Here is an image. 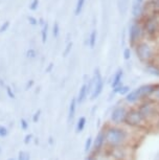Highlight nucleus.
I'll return each instance as SVG.
<instances>
[{"label": "nucleus", "mask_w": 159, "mask_h": 160, "mask_svg": "<svg viewBox=\"0 0 159 160\" xmlns=\"http://www.w3.org/2000/svg\"><path fill=\"white\" fill-rule=\"evenodd\" d=\"M105 134L106 149H113L119 147H136L139 138V131L128 128L127 126H115L106 123L103 127Z\"/></svg>", "instance_id": "nucleus-1"}, {"label": "nucleus", "mask_w": 159, "mask_h": 160, "mask_svg": "<svg viewBox=\"0 0 159 160\" xmlns=\"http://www.w3.org/2000/svg\"><path fill=\"white\" fill-rule=\"evenodd\" d=\"M135 53L140 62L145 64L153 63L159 56V51L157 44L155 42V39H148V40H142L138 42L134 46Z\"/></svg>", "instance_id": "nucleus-2"}, {"label": "nucleus", "mask_w": 159, "mask_h": 160, "mask_svg": "<svg viewBox=\"0 0 159 160\" xmlns=\"http://www.w3.org/2000/svg\"><path fill=\"white\" fill-rule=\"evenodd\" d=\"M143 118L148 122L150 129L154 126H158L159 123V104L153 101L152 98L145 99L136 105Z\"/></svg>", "instance_id": "nucleus-3"}, {"label": "nucleus", "mask_w": 159, "mask_h": 160, "mask_svg": "<svg viewBox=\"0 0 159 160\" xmlns=\"http://www.w3.org/2000/svg\"><path fill=\"white\" fill-rule=\"evenodd\" d=\"M125 126H127L128 128H130V129L139 131V132L150 130L148 122L143 118L142 114L140 113L137 106H131V107H129L127 117H126Z\"/></svg>", "instance_id": "nucleus-4"}, {"label": "nucleus", "mask_w": 159, "mask_h": 160, "mask_svg": "<svg viewBox=\"0 0 159 160\" xmlns=\"http://www.w3.org/2000/svg\"><path fill=\"white\" fill-rule=\"evenodd\" d=\"M110 160H134L135 148L134 147H119L113 149H106Z\"/></svg>", "instance_id": "nucleus-5"}, {"label": "nucleus", "mask_w": 159, "mask_h": 160, "mask_svg": "<svg viewBox=\"0 0 159 160\" xmlns=\"http://www.w3.org/2000/svg\"><path fill=\"white\" fill-rule=\"evenodd\" d=\"M129 110V106L126 104H118L113 107L109 115V122L108 123L115 126H122L125 125L126 117H127Z\"/></svg>", "instance_id": "nucleus-6"}, {"label": "nucleus", "mask_w": 159, "mask_h": 160, "mask_svg": "<svg viewBox=\"0 0 159 160\" xmlns=\"http://www.w3.org/2000/svg\"><path fill=\"white\" fill-rule=\"evenodd\" d=\"M143 34L148 39H156L159 36V14H154L147 18L142 24Z\"/></svg>", "instance_id": "nucleus-7"}, {"label": "nucleus", "mask_w": 159, "mask_h": 160, "mask_svg": "<svg viewBox=\"0 0 159 160\" xmlns=\"http://www.w3.org/2000/svg\"><path fill=\"white\" fill-rule=\"evenodd\" d=\"M92 81H93V88H92L91 94H90V99L94 101V99H97L98 96L102 94V92H103V90H104V86H105V81L103 77H102L98 68L95 69Z\"/></svg>", "instance_id": "nucleus-8"}, {"label": "nucleus", "mask_w": 159, "mask_h": 160, "mask_svg": "<svg viewBox=\"0 0 159 160\" xmlns=\"http://www.w3.org/2000/svg\"><path fill=\"white\" fill-rule=\"evenodd\" d=\"M159 83H152V84H145V85H142L139 87H137L136 92L139 96L140 102L145 101V99H149L151 98L153 94L155 93L156 89L158 88Z\"/></svg>", "instance_id": "nucleus-9"}, {"label": "nucleus", "mask_w": 159, "mask_h": 160, "mask_svg": "<svg viewBox=\"0 0 159 160\" xmlns=\"http://www.w3.org/2000/svg\"><path fill=\"white\" fill-rule=\"evenodd\" d=\"M143 28L142 25L139 23H133L130 28V31H129V41H130V44L132 46H135L138 42L142 40L143 37Z\"/></svg>", "instance_id": "nucleus-10"}, {"label": "nucleus", "mask_w": 159, "mask_h": 160, "mask_svg": "<svg viewBox=\"0 0 159 160\" xmlns=\"http://www.w3.org/2000/svg\"><path fill=\"white\" fill-rule=\"evenodd\" d=\"M106 150V142H105V134H104V130L101 129L98 133L97 134V136L93 138V148H92L91 152L93 153H101L103 151Z\"/></svg>", "instance_id": "nucleus-11"}, {"label": "nucleus", "mask_w": 159, "mask_h": 160, "mask_svg": "<svg viewBox=\"0 0 159 160\" xmlns=\"http://www.w3.org/2000/svg\"><path fill=\"white\" fill-rule=\"evenodd\" d=\"M88 96H89V93H88V89H87V83H84L83 85L80 87V90H79V92H77V95L76 96L77 104L79 105L83 104V102L87 99Z\"/></svg>", "instance_id": "nucleus-12"}, {"label": "nucleus", "mask_w": 159, "mask_h": 160, "mask_svg": "<svg viewBox=\"0 0 159 160\" xmlns=\"http://www.w3.org/2000/svg\"><path fill=\"white\" fill-rule=\"evenodd\" d=\"M122 77H124V71L122 68L117 69V71L115 72L114 75L112 78V82H111V88L114 89L116 87L121 86L122 84Z\"/></svg>", "instance_id": "nucleus-13"}, {"label": "nucleus", "mask_w": 159, "mask_h": 160, "mask_svg": "<svg viewBox=\"0 0 159 160\" xmlns=\"http://www.w3.org/2000/svg\"><path fill=\"white\" fill-rule=\"evenodd\" d=\"M79 104L77 102V98L76 96L71 98V101L69 102V107H68V122H72L74 116H76V113H77V108Z\"/></svg>", "instance_id": "nucleus-14"}, {"label": "nucleus", "mask_w": 159, "mask_h": 160, "mask_svg": "<svg viewBox=\"0 0 159 160\" xmlns=\"http://www.w3.org/2000/svg\"><path fill=\"white\" fill-rule=\"evenodd\" d=\"M146 71L149 74L153 75L155 78H159V65L156 63H150V64L146 65Z\"/></svg>", "instance_id": "nucleus-15"}, {"label": "nucleus", "mask_w": 159, "mask_h": 160, "mask_svg": "<svg viewBox=\"0 0 159 160\" xmlns=\"http://www.w3.org/2000/svg\"><path fill=\"white\" fill-rule=\"evenodd\" d=\"M130 91H131L130 86L124 85V84H122L121 86H118V87H116V88L112 89V92L114 93V94H119L122 96H126Z\"/></svg>", "instance_id": "nucleus-16"}, {"label": "nucleus", "mask_w": 159, "mask_h": 160, "mask_svg": "<svg viewBox=\"0 0 159 160\" xmlns=\"http://www.w3.org/2000/svg\"><path fill=\"white\" fill-rule=\"evenodd\" d=\"M86 123H87V118L85 116H80L79 119L77 122V125H76V132L77 133H81L84 131L86 127Z\"/></svg>", "instance_id": "nucleus-17"}, {"label": "nucleus", "mask_w": 159, "mask_h": 160, "mask_svg": "<svg viewBox=\"0 0 159 160\" xmlns=\"http://www.w3.org/2000/svg\"><path fill=\"white\" fill-rule=\"evenodd\" d=\"M92 148H93V138L91 136H88L85 141V146H84V151L85 153H90L92 151Z\"/></svg>", "instance_id": "nucleus-18"}, {"label": "nucleus", "mask_w": 159, "mask_h": 160, "mask_svg": "<svg viewBox=\"0 0 159 160\" xmlns=\"http://www.w3.org/2000/svg\"><path fill=\"white\" fill-rule=\"evenodd\" d=\"M97 31L93 29V31L91 32V34H90L89 39H88V43H89L90 48H94L95 44H97Z\"/></svg>", "instance_id": "nucleus-19"}, {"label": "nucleus", "mask_w": 159, "mask_h": 160, "mask_svg": "<svg viewBox=\"0 0 159 160\" xmlns=\"http://www.w3.org/2000/svg\"><path fill=\"white\" fill-rule=\"evenodd\" d=\"M47 32H48V24L45 23L42 26V31H41V39H42V43H46L47 41Z\"/></svg>", "instance_id": "nucleus-20"}, {"label": "nucleus", "mask_w": 159, "mask_h": 160, "mask_svg": "<svg viewBox=\"0 0 159 160\" xmlns=\"http://www.w3.org/2000/svg\"><path fill=\"white\" fill-rule=\"evenodd\" d=\"M4 90H5V92H7V95L8 98H11V99H15V98H16V93H15L13 87H12V86L7 85V86H5Z\"/></svg>", "instance_id": "nucleus-21"}, {"label": "nucleus", "mask_w": 159, "mask_h": 160, "mask_svg": "<svg viewBox=\"0 0 159 160\" xmlns=\"http://www.w3.org/2000/svg\"><path fill=\"white\" fill-rule=\"evenodd\" d=\"M8 129L3 125H0V138H5L8 135Z\"/></svg>", "instance_id": "nucleus-22"}, {"label": "nucleus", "mask_w": 159, "mask_h": 160, "mask_svg": "<svg viewBox=\"0 0 159 160\" xmlns=\"http://www.w3.org/2000/svg\"><path fill=\"white\" fill-rule=\"evenodd\" d=\"M20 127L23 131H27L29 128V122L26 118H21L20 119Z\"/></svg>", "instance_id": "nucleus-23"}, {"label": "nucleus", "mask_w": 159, "mask_h": 160, "mask_svg": "<svg viewBox=\"0 0 159 160\" xmlns=\"http://www.w3.org/2000/svg\"><path fill=\"white\" fill-rule=\"evenodd\" d=\"M84 2H85V0H77V7H76V15H77H77H80V13L82 12Z\"/></svg>", "instance_id": "nucleus-24"}, {"label": "nucleus", "mask_w": 159, "mask_h": 160, "mask_svg": "<svg viewBox=\"0 0 159 160\" xmlns=\"http://www.w3.org/2000/svg\"><path fill=\"white\" fill-rule=\"evenodd\" d=\"M26 57H27L28 59H35L36 57H37V51L34 48H29L26 51Z\"/></svg>", "instance_id": "nucleus-25"}, {"label": "nucleus", "mask_w": 159, "mask_h": 160, "mask_svg": "<svg viewBox=\"0 0 159 160\" xmlns=\"http://www.w3.org/2000/svg\"><path fill=\"white\" fill-rule=\"evenodd\" d=\"M41 114H42V111L41 109H38L36 112L32 114V122H35V123H37L39 122V119H40V117H41Z\"/></svg>", "instance_id": "nucleus-26"}, {"label": "nucleus", "mask_w": 159, "mask_h": 160, "mask_svg": "<svg viewBox=\"0 0 159 160\" xmlns=\"http://www.w3.org/2000/svg\"><path fill=\"white\" fill-rule=\"evenodd\" d=\"M60 34V26L58 22H55L53 24V28H52V35L55 36V38H58Z\"/></svg>", "instance_id": "nucleus-27"}, {"label": "nucleus", "mask_w": 159, "mask_h": 160, "mask_svg": "<svg viewBox=\"0 0 159 160\" xmlns=\"http://www.w3.org/2000/svg\"><path fill=\"white\" fill-rule=\"evenodd\" d=\"M32 140H34V135H32V133H29V134H26L24 136L23 142H24V144H29Z\"/></svg>", "instance_id": "nucleus-28"}, {"label": "nucleus", "mask_w": 159, "mask_h": 160, "mask_svg": "<svg viewBox=\"0 0 159 160\" xmlns=\"http://www.w3.org/2000/svg\"><path fill=\"white\" fill-rule=\"evenodd\" d=\"M71 49H72V42H69V43L66 45V48H65L64 52H63V56H64V57H67V56L70 53Z\"/></svg>", "instance_id": "nucleus-29"}, {"label": "nucleus", "mask_w": 159, "mask_h": 160, "mask_svg": "<svg viewBox=\"0 0 159 160\" xmlns=\"http://www.w3.org/2000/svg\"><path fill=\"white\" fill-rule=\"evenodd\" d=\"M8 26H10V21H5L4 23H2V25L0 26V34H3L4 32H7Z\"/></svg>", "instance_id": "nucleus-30"}, {"label": "nucleus", "mask_w": 159, "mask_h": 160, "mask_svg": "<svg viewBox=\"0 0 159 160\" xmlns=\"http://www.w3.org/2000/svg\"><path fill=\"white\" fill-rule=\"evenodd\" d=\"M130 58H131V49L129 47H127V48H125V50H124V59L130 60Z\"/></svg>", "instance_id": "nucleus-31"}, {"label": "nucleus", "mask_w": 159, "mask_h": 160, "mask_svg": "<svg viewBox=\"0 0 159 160\" xmlns=\"http://www.w3.org/2000/svg\"><path fill=\"white\" fill-rule=\"evenodd\" d=\"M84 160H97V156H95V153L90 152L87 154V156L84 158Z\"/></svg>", "instance_id": "nucleus-32"}, {"label": "nucleus", "mask_w": 159, "mask_h": 160, "mask_svg": "<svg viewBox=\"0 0 159 160\" xmlns=\"http://www.w3.org/2000/svg\"><path fill=\"white\" fill-rule=\"evenodd\" d=\"M38 5H39V0H32L31 5H29V8L32 11H36L38 8Z\"/></svg>", "instance_id": "nucleus-33"}, {"label": "nucleus", "mask_w": 159, "mask_h": 160, "mask_svg": "<svg viewBox=\"0 0 159 160\" xmlns=\"http://www.w3.org/2000/svg\"><path fill=\"white\" fill-rule=\"evenodd\" d=\"M151 98L153 99V101H155L156 102H158V104H159V86H158V88L156 89L155 93L153 94V96Z\"/></svg>", "instance_id": "nucleus-34"}, {"label": "nucleus", "mask_w": 159, "mask_h": 160, "mask_svg": "<svg viewBox=\"0 0 159 160\" xmlns=\"http://www.w3.org/2000/svg\"><path fill=\"white\" fill-rule=\"evenodd\" d=\"M25 157H26V152H24V151H19L17 156V160H25Z\"/></svg>", "instance_id": "nucleus-35"}, {"label": "nucleus", "mask_w": 159, "mask_h": 160, "mask_svg": "<svg viewBox=\"0 0 159 160\" xmlns=\"http://www.w3.org/2000/svg\"><path fill=\"white\" fill-rule=\"evenodd\" d=\"M27 20H28L29 24H32V25H37V24H38V20L36 19L35 17H32V16H28Z\"/></svg>", "instance_id": "nucleus-36"}, {"label": "nucleus", "mask_w": 159, "mask_h": 160, "mask_svg": "<svg viewBox=\"0 0 159 160\" xmlns=\"http://www.w3.org/2000/svg\"><path fill=\"white\" fill-rule=\"evenodd\" d=\"M35 85V81L34 80H29L27 81V83H26V85H25V90H29V89H32V86Z\"/></svg>", "instance_id": "nucleus-37"}, {"label": "nucleus", "mask_w": 159, "mask_h": 160, "mask_svg": "<svg viewBox=\"0 0 159 160\" xmlns=\"http://www.w3.org/2000/svg\"><path fill=\"white\" fill-rule=\"evenodd\" d=\"M52 69H53V63H49L48 66L45 68V72H46V73H49V72L52 71Z\"/></svg>", "instance_id": "nucleus-38"}, {"label": "nucleus", "mask_w": 159, "mask_h": 160, "mask_svg": "<svg viewBox=\"0 0 159 160\" xmlns=\"http://www.w3.org/2000/svg\"><path fill=\"white\" fill-rule=\"evenodd\" d=\"M47 141H48L49 146H53V144H55V138H53L52 136H49L48 137V140H47Z\"/></svg>", "instance_id": "nucleus-39"}, {"label": "nucleus", "mask_w": 159, "mask_h": 160, "mask_svg": "<svg viewBox=\"0 0 159 160\" xmlns=\"http://www.w3.org/2000/svg\"><path fill=\"white\" fill-rule=\"evenodd\" d=\"M38 22H39V24H40V25H42V26H43V25H44V24H45V22H44V20H43V19H42V18H41V19H39V21H38Z\"/></svg>", "instance_id": "nucleus-40"}, {"label": "nucleus", "mask_w": 159, "mask_h": 160, "mask_svg": "<svg viewBox=\"0 0 159 160\" xmlns=\"http://www.w3.org/2000/svg\"><path fill=\"white\" fill-rule=\"evenodd\" d=\"M25 160H31V154L28 152H26V157H25Z\"/></svg>", "instance_id": "nucleus-41"}, {"label": "nucleus", "mask_w": 159, "mask_h": 160, "mask_svg": "<svg viewBox=\"0 0 159 160\" xmlns=\"http://www.w3.org/2000/svg\"><path fill=\"white\" fill-rule=\"evenodd\" d=\"M34 141H35L36 144H38L39 143V138L38 137H34Z\"/></svg>", "instance_id": "nucleus-42"}, {"label": "nucleus", "mask_w": 159, "mask_h": 160, "mask_svg": "<svg viewBox=\"0 0 159 160\" xmlns=\"http://www.w3.org/2000/svg\"><path fill=\"white\" fill-rule=\"evenodd\" d=\"M7 160H17V158H15V157H10Z\"/></svg>", "instance_id": "nucleus-43"}, {"label": "nucleus", "mask_w": 159, "mask_h": 160, "mask_svg": "<svg viewBox=\"0 0 159 160\" xmlns=\"http://www.w3.org/2000/svg\"><path fill=\"white\" fill-rule=\"evenodd\" d=\"M134 1H136V2H139V3H142V1H143V0H134Z\"/></svg>", "instance_id": "nucleus-44"}, {"label": "nucleus", "mask_w": 159, "mask_h": 160, "mask_svg": "<svg viewBox=\"0 0 159 160\" xmlns=\"http://www.w3.org/2000/svg\"><path fill=\"white\" fill-rule=\"evenodd\" d=\"M2 153V149H1V147H0V154Z\"/></svg>", "instance_id": "nucleus-45"}, {"label": "nucleus", "mask_w": 159, "mask_h": 160, "mask_svg": "<svg viewBox=\"0 0 159 160\" xmlns=\"http://www.w3.org/2000/svg\"><path fill=\"white\" fill-rule=\"evenodd\" d=\"M109 160H110V158H109Z\"/></svg>", "instance_id": "nucleus-46"}, {"label": "nucleus", "mask_w": 159, "mask_h": 160, "mask_svg": "<svg viewBox=\"0 0 159 160\" xmlns=\"http://www.w3.org/2000/svg\"><path fill=\"white\" fill-rule=\"evenodd\" d=\"M57 160H58V159H57Z\"/></svg>", "instance_id": "nucleus-47"}]
</instances>
